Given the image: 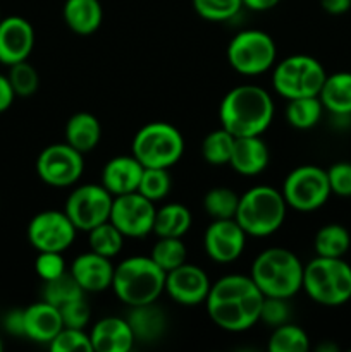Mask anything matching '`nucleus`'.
<instances>
[{"instance_id":"f257e3e1","label":"nucleus","mask_w":351,"mask_h":352,"mask_svg":"<svg viewBox=\"0 0 351 352\" xmlns=\"http://www.w3.org/2000/svg\"><path fill=\"white\" fill-rule=\"evenodd\" d=\"M265 296L250 275H226L210 287L206 313L219 329L226 332H244L260 322V309Z\"/></svg>"},{"instance_id":"f03ea898","label":"nucleus","mask_w":351,"mask_h":352,"mask_svg":"<svg viewBox=\"0 0 351 352\" xmlns=\"http://www.w3.org/2000/svg\"><path fill=\"white\" fill-rule=\"evenodd\" d=\"M274 100L257 85H240L229 89L219 107L220 127L234 138L262 136L274 120Z\"/></svg>"},{"instance_id":"7ed1b4c3","label":"nucleus","mask_w":351,"mask_h":352,"mask_svg":"<svg viewBox=\"0 0 351 352\" xmlns=\"http://www.w3.org/2000/svg\"><path fill=\"white\" fill-rule=\"evenodd\" d=\"M303 268L292 251L268 248L253 260L250 277L265 298L291 299L303 289Z\"/></svg>"},{"instance_id":"20e7f679","label":"nucleus","mask_w":351,"mask_h":352,"mask_svg":"<svg viewBox=\"0 0 351 352\" xmlns=\"http://www.w3.org/2000/svg\"><path fill=\"white\" fill-rule=\"evenodd\" d=\"M112 291L124 305L157 302L165 291V272L150 256H131L114 267Z\"/></svg>"},{"instance_id":"39448f33","label":"nucleus","mask_w":351,"mask_h":352,"mask_svg":"<svg viewBox=\"0 0 351 352\" xmlns=\"http://www.w3.org/2000/svg\"><path fill=\"white\" fill-rule=\"evenodd\" d=\"M286 199L272 186H255L240 196L234 220L251 237H268L286 220Z\"/></svg>"},{"instance_id":"423d86ee","label":"nucleus","mask_w":351,"mask_h":352,"mask_svg":"<svg viewBox=\"0 0 351 352\" xmlns=\"http://www.w3.org/2000/svg\"><path fill=\"white\" fill-rule=\"evenodd\" d=\"M303 291L322 306H341L351 299V267L343 258L315 256L303 268Z\"/></svg>"},{"instance_id":"0eeeda50","label":"nucleus","mask_w":351,"mask_h":352,"mask_svg":"<svg viewBox=\"0 0 351 352\" xmlns=\"http://www.w3.org/2000/svg\"><path fill=\"white\" fill-rule=\"evenodd\" d=\"M131 150L145 168H171L184 153V138L176 126L157 120L134 134Z\"/></svg>"},{"instance_id":"6e6552de","label":"nucleus","mask_w":351,"mask_h":352,"mask_svg":"<svg viewBox=\"0 0 351 352\" xmlns=\"http://www.w3.org/2000/svg\"><path fill=\"white\" fill-rule=\"evenodd\" d=\"M327 72L317 58L310 55H289L274 65L272 86L286 100L319 96Z\"/></svg>"},{"instance_id":"1a4fd4ad","label":"nucleus","mask_w":351,"mask_h":352,"mask_svg":"<svg viewBox=\"0 0 351 352\" xmlns=\"http://www.w3.org/2000/svg\"><path fill=\"white\" fill-rule=\"evenodd\" d=\"M277 47L274 38L260 30L240 31L227 45V62L243 76H258L275 65Z\"/></svg>"},{"instance_id":"9d476101","label":"nucleus","mask_w":351,"mask_h":352,"mask_svg":"<svg viewBox=\"0 0 351 352\" xmlns=\"http://www.w3.org/2000/svg\"><path fill=\"white\" fill-rule=\"evenodd\" d=\"M286 205L296 212H315L332 195L327 170L317 165H301L286 175L281 189Z\"/></svg>"},{"instance_id":"9b49d317","label":"nucleus","mask_w":351,"mask_h":352,"mask_svg":"<svg viewBox=\"0 0 351 352\" xmlns=\"http://www.w3.org/2000/svg\"><path fill=\"white\" fill-rule=\"evenodd\" d=\"M112 201L114 196L102 184H83L72 189L64 212L76 229L89 232L110 219Z\"/></svg>"},{"instance_id":"f8f14e48","label":"nucleus","mask_w":351,"mask_h":352,"mask_svg":"<svg viewBox=\"0 0 351 352\" xmlns=\"http://www.w3.org/2000/svg\"><path fill=\"white\" fill-rule=\"evenodd\" d=\"M83 170V153L67 143L50 144L36 158L38 177L52 188L74 186L81 179Z\"/></svg>"},{"instance_id":"ddd939ff","label":"nucleus","mask_w":351,"mask_h":352,"mask_svg":"<svg viewBox=\"0 0 351 352\" xmlns=\"http://www.w3.org/2000/svg\"><path fill=\"white\" fill-rule=\"evenodd\" d=\"M76 232L78 229L65 212L45 210L31 219L28 226V241L38 253H64L74 243Z\"/></svg>"},{"instance_id":"4468645a","label":"nucleus","mask_w":351,"mask_h":352,"mask_svg":"<svg viewBox=\"0 0 351 352\" xmlns=\"http://www.w3.org/2000/svg\"><path fill=\"white\" fill-rule=\"evenodd\" d=\"M155 212L157 208L153 201L134 191L114 196L109 220L120 230L124 237L141 239L153 232Z\"/></svg>"},{"instance_id":"2eb2a0df","label":"nucleus","mask_w":351,"mask_h":352,"mask_svg":"<svg viewBox=\"0 0 351 352\" xmlns=\"http://www.w3.org/2000/svg\"><path fill=\"white\" fill-rule=\"evenodd\" d=\"M206 254L215 263H233L243 254L246 246V232L234 219L212 220L203 236Z\"/></svg>"},{"instance_id":"dca6fc26","label":"nucleus","mask_w":351,"mask_h":352,"mask_svg":"<svg viewBox=\"0 0 351 352\" xmlns=\"http://www.w3.org/2000/svg\"><path fill=\"white\" fill-rule=\"evenodd\" d=\"M210 278L200 267L191 263L179 265L174 270L165 274V291L172 301L182 306H198L206 301Z\"/></svg>"},{"instance_id":"f3484780","label":"nucleus","mask_w":351,"mask_h":352,"mask_svg":"<svg viewBox=\"0 0 351 352\" xmlns=\"http://www.w3.org/2000/svg\"><path fill=\"white\" fill-rule=\"evenodd\" d=\"M34 47V30L28 19L9 16L0 21V64L28 60Z\"/></svg>"},{"instance_id":"a211bd4d","label":"nucleus","mask_w":351,"mask_h":352,"mask_svg":"<svg viewBox=\"0 0 351 352\" xmlns=\"http://www.w3.org/2000/svg\"><path fill=\"white\" fill-rule=\"evenodd\" d=\"M69 272L78 280L85 292H102L112 287L114 265L110 258L96 254L93 251L74 258Z\"/></svg>"},{"instance_id":"6ab92c4d","label":"nucleus","mask_w":351,"mask_h":352,"mask_svg":"<svg viewBox=\"0 0 351 352\" xmlns=\"http://www.w3.org/2000/svg\"><path fill=\"white\" fill-rule=\"evenodd\" d=\"M145 167L134 155L110 158L102 170V186L112 196L138 191Z\"/></svg>"},{"instance_id":"aec40b11","label":"nucleus","mask_w":351,"mask_h":352,"mask_svg":"<svg viewBox=\"0 0 351 352\" xmlns=\"http://www.w3.org/2000/svg\"><path fill=\"white\" fill-rule=\"evenodd\" d=\"M93 351L96 352H129L133 349L134 333L126 318L105 316L93 325L92 333Z\"/></svg>"},{"instance_id":"412c9836","label":"nucleus","mask_w":351,"mask_h":352,"mask_svg":"<svg viewBox=\"0 0 351 352\" xmlns=\"http://www.w3.org/2000/svg\"><path fill=\"white\" fill-rule=\"evenodd\" d=\"M62 329L61 309L50 302L40 301L24 308V337L33 342L50 344Z\"/></svg>"},{"instance_id":"4be33fe9","label":"nucleus","mask_w":351,"mask_h":352,"mask_svg":"<svg viewBox=\"0 0 351 352\" xmlns=\"http://www.w3.org/2000/svg\"><path fill=\"white\" fill-rule=\"evenodd\" d=\"M270 162V151L260 136H244L234 140L229 165L244 177L262 174Z\"/></svg>"},{"instance_id":"5701e85b","label":"nucleus","mask_w":351,"mask_h":352,"mask_svg":"<svg viewBox=\"0 0 351 352\" xmlns=\"http://www.w3.org/2000/svg\"><path fill=\"white\" fill-rule=\"evenodd\" d=\"M131 330L134 333V339L140 342H153L158 340L165 332L167 318H165L164 309L158 308L155 302L141 306H131L129 313L126 316Z\"/></svg>"},{"instance_id":"b1692460","label":"nucleus","mask_w":351,"mask_h":352,"mask_svg":"<svg viewBox=\"0 0 351 352\" xmlns=\"http://www.w3.org/2000/svg\"><path fill=\"white\" fill-rule=\"evenodd\" d=\"M62 14L69 30L81 36L95 33L103 19L98 0H65Z\"/></svg>"},{"instance_id":"393cba45","label":"nucleus","mask_w":351,"mask_h":352,"mask_svg":"<svg viewBox=\"0 0 351 352\" xmlns=\"http://www.w3.org/2000/svg\"><path fill=\"white\" fill-rule=\"evenodd\" d=\"M319 98L323 110L332 116L351 117V72H334L327 76Z\"/></svg>"},{"instance_id":"a878e982","label":"nucleus","mask_w":351,"mask_h":352,"mask_svg":"<svg viewBox=\"0 0 351 352\" xmlns=\"http://www.w3.org/2000/svg\"><path fill=\"white\" fill-rule=\"evenodd\" d=\"M102 138V126L89 112H78L65 124V143L83 155L95 150Z\"/></svg>"},{"instance_id":"bb28decb","label":"nucleus","mask_w":351,"mask_h":352,"mask_svg":"<svg viewBox=\"0 0 351 352\" xmlns=\"http://www.w3.org/2000/svg\"><path fill=\"white\" fill-rule=\"evenodd\" d=\"M193 215L182 203H167L155 212L153 234L158 237H182L191 229Z\"/></svg>"},{"instance_id":"cd10ccee","label":"nucleus","mask_w":351,"mask_h":352,"mask_svg":"<svg viewBox=\"0 0 351 352\" xmlns=\"http://www.w3.org/2000/svg\"><path fill=\"white\" fill-rule=\"evenodd\" d=\"M351 246V236L348 229L339 223H327L320 227L313 239V250L317 256L343 258Z\"/></svg>"},{"instance_id":"c85d7f7f","label":"nucleus","mask_w":351,"mask_h":352,"mask_svg":"<svg viewBox=\"0 0 351 352\" xmlns=\"http://www.w3.org/2000/svg\"><path fill=\"white\" fill-rule=\"evenodd\" d=\"M322 113L323 105L319 96L288 100V105H286V120L295 129H312L320 122Z\"/></svg>"},{"instance_id":"c756f323","label":"nucleus","mask_w":351,"mask_h":352,"mask_svg":"<svg viewBox=\"0 0 351 352\" xmlns=\"http://www.w3.org/2000/svg\"><path fill=\"white\" fill-rule=\"evenodd\" d=\"M124 239L126 237L120 234V230L110 220L100 223L88 232L89 251L107 258L117 256L123 251Z\"/></svg>"},{"instance_id":"7c9ffc66","label":"nucleus","mask_w":351,"mask_h":352,"mask_svg":"<svg viewBox=\"0 0 351 352\" xmlns=\"http://www.w3.org/2000/svg\"><path fill=\"white\" fill-rule=\"evenodd\" d=\"M43 301L50 302L55 308H62L67 302L74 301V299L85 298V291L81 285L78 284L71 272H65L61 277L54 278V280L43 282Z\"/></svg>"},{"instance_id":"2f4dec72","label":"nucleus","mask_w":351,"mask_h":352,"mask_svg":"<svg viewBox=\"0 0 351 352\" xmlns=\"http://www.w3.org/2000/svg\"><path fill=\"white\" fill-rule=\"evenodd\" d=\"M267 349L270 352H306L310 349V339L305 330L288 322L275 327L268 337Z\"/></svg>"},{"instance_id":"473e14b6","label":"nucleus","mask_w":351,"mask_h":352,"mask_svg":"<svg viewBox=\"0 0 351 352\" xmlns=\"http://www.w3.org/2000/svg\"><path fill=\"white\" fill-rule=\"evenodd\" d=\"M236 138L227 133L224 127L212 131L206 134L202 141V155L206 164L210 165H227L231 160Z\"/></svg>"},{"instance_id":"72a5a7b5","label":"nucleus","mask_w":351,"mask_h":352,"mask_svg":"<svg viewBox=\"0 0 351 352\" xmlns=\"http://www.w3.org/2000/svg\"><path fill=\"white\" fill-rule=\"evenodd\" d=\"M188 250L181 237H158L155 246L151 248L150 258L167 274L179 265L186 263Z\"/></svg>"},{"instance_id":"f704fd0d","label":"nucleus","mask_w":351,"mask_h":352,"mask_svg":"<svg viewBox=\"0 0 351 352\" xmlns=\"http://www.w3.org/2000/svg\"><path fill=\"white\" fill-rule=\"evenodd\" d=\"M240 196L229 188H212L203 198V208L212 220L234 219Z\"/></svg>"},{"instance_id":"c9c22d12","label":"nucleus","mask_w":351,"mask_h":352,"mask_svg":"<svg viewBox=\"0 0 351 352\" xmlns=\"http://www.w3.org/2000/svg\"><path fill=\"white\" fill-rule=\"evenodd\" d=\"M171 186L172 179L169 175V168H145L140 186H138V192L155 203L169 195Z\"/></svg>"},{"instance_id":"e433bc0d","label":"nucleus","mask_w":351,"mask_h":352,"mask_svg":"<svg viewBox=\"0 0 351 352\" xmlns=\"http://www.w3.org/2000/svg\"><path fill=\"white\" fill-rule=\"evenodd\" d=\"M7 78H9L10 86H12L16 96H23V98L34 95L38 86H40L38 71L28 60L9 65V74H7Z\"/></svg>"},{"instance_id":"4c0bfd02","label":"nucleus","mask_w":351,"mask_h":352,"mask_svg":"<svg viewBox=\"0 0 351 352\" xmlns=\"http://www.w3.org/2000/svg\"><path fill=\"white\" fill-rule=\"evenodd\" d=\"M196 14L206 21L222 23L236 16L243 7V0H193Z\"/></svg>"},{"instance_id":"58836bf2","label":"nucleus","mask_w":351,"mask_h":352,"mask_svg":"<svg viewBox=\"0 0 351 352\" xmlns=\"http://www.w3.org/2000/svg\"><path fill=\"white\" fill-rule=\"evenodd\" d=\"M52 352H93V344L85 329L64 327L50 344Z\"/></svg>"},{"instance_id":"ea45409f","label":"nucleus","mask_w":351,"mask_h":352,"mask_svg":"<svg viewBox=\"0 0 351 352\" xmlns=\"http://www.w3.org/2000/svg\"><path fill=\"white\" fill-rule=\"evenodd\" d=\"M289 318H291V308L288 305V299L264 298L260 309V322L275 329V327L288 323Z\"/></svg>"},{"instance_id":"a19ab883","label":"nucleus","mask_w":351,"mask_h":352,"mask_svg":"<svg viewBox=\"0 0 351 352\" xmlns=\"http://www.w3.org/2000/svg\"><path fill=\"white\" fill-rule=\"evenodd\" d=\"M34 270L43 282L54 280V278L61 277L62 274L67 272L62 253H50V251L38 253V258L34 260Z\"/></svg>"},{"instance_id":"79ce46f5","label":"nucleus","mask_w":351,"mask_h":352,"mask_svg":"<svg viewBox=\"0 0 351 352\" xmlns=\"http://www.w3.org/2000/svg\"><path fill=\"white\" fill-rule=\"evenodd\" d=\"M61 309L62 323L69 329H85L92 318V309L89 305L85 301V298L74 299V301L64 305Z\"/></svg>"},{"instance_id":"37998d69","label":"nucleus","mask_w":351,"mask_h":352,"mask_svg":"<svg viewBox=\"0 0 351 352\" xmlns=\"http://www.w3.org/2000/svg\"><path fill=\"white\" fill-rule=\"evenodd\" d=\"M330 191L343 198L351 196V164L350 162H337L330 165L327 170Z\"/></svg>"},{"instance_id":"c03bdc74","label":"nucleus","mask_w":351,"mask_h":352,"mask_svg":"<svg viewBox=\"0 0 351 352\" xmlns=\"http://www.w3.org/2000/svg\"><path fill=\"white\" fill-rule=\"evenodd\" d=\"M3 329L10 336L24 337V309H10L3 316Z\"/></svg>"},{"instance_id":"a18cd8bd","label":"nucleus","mask_w":351,"mask_h":352,"mask_svg":"<svg viewBox=\"0 0 351 352\" xmlns=\"http://www.w3.org/2000/svg\"><path fill=\"white\" fill-rule=\"evenodd\" d=\"M14 98H16V93H14L12 86H10L9 78L0 74V113L10 109Z\"/></svg>"},{"instance_id":"49530a36","label":"nucleus","mask_w":351,"mask_h":352,"mask_svg":"<svg viewBox=\"0 0 351 352\" xmlns=\"http://www.w3.org/2000/svg\"><path fill=\"white\" fill-rule=\"evenodd\" d=\"M320 6L330 16H341L351 9V0H320Z\"/></svg>"},{"instance_id":"de8ad7c7","label":"nucleus","mask_w":351,"mask_h":352,"mask_svg":"<svg viewBox=\"0 0 351 352\" xmlns=\"http://www.w3.org/2000/svg\"><path fill=\"white\" fill-rule=\"evenodd\" d=\"M281 0H243V6L248 7L250 10H257V12H264V10L275 7Z\"/></svg>"},{"instance_id":"09e8293b","label":"nucleus","mask_w":351,"mask_h":352,"mask_svg":"<svg viewBox=\"0 0 351 352\" xmlns=\"http://www.w3.org/2000/svg\"><path fill=\"white\" fill-rule=\"evenodd\" d=\"M3 349V344H2V339H0V351Z\"/></svg>"},{"instance_id":"8fccbe9b","label":"nucleus","mask_w":351,"mask_h":352,"mask_svg":"<svg viewBox=\"0 0 351 352\" xmlns=\"http://www.w3.org/2000/svg\"><path fill=\"white\" fill-rule=\"evenodd\" d=\"M0 21H2V17H0Z\"/></svg>"}]
</instances>
